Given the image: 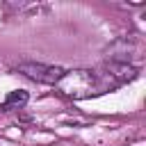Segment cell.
<instances>
[{
    "label": "cell",
    "mask_w": 146,
    "mask_h": 146,
    "mask_svg": "<svg viewBox=\"0 0 146 146\" xmlns=\"http://www.w3.org/2000/svg\"><path fill=\"white\" fill-rule=\"evenodd\" d=\"M16 71L23 73L30 80L43 82V84H57L66 73V68L55 66V64H43V62H23V64L16 66Z\"/></svg>",
    "instance_id": "7a4b0ae2"
},
{
    "label": "cell",
    "mask_w": 146,
    "mask_h": 146,
    "mask_svg": "<svg viewBox=\"0 0 146 146\" xmlns=\"http://www.w3.org/2000/svg\"><path fill=\"white\" fill-rule=\"evenodd\" d=\"M27 100H30V94H27L25 89H14V91H9V94H7L5 103L0 105V110H2V112L21 110V107H25V103H27Z\"/></svg>",
    "instance_id": "3957f363"
},
{
    "label": "cell",
    "mask_w": 146,
    "mask_h": 146,
    "mask_svg": "<svg viewBox=\"0 0 146 146\" xmlns=\"http://www.w3.org/2000/svg\"><path fill=\"white\" fill-rule=\"evenodd\" d=\"M57 87L73 98H84L94 89H98V78L94 71H66L64 78L57 82Z\"/></svg>",
    "instance_id": "6da1fadb"
}]
</instances>
